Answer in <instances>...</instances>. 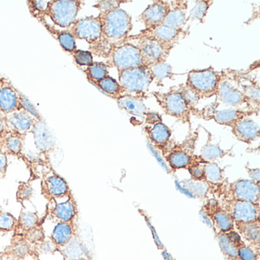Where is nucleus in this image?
<instances>
[{
  "mask_svg": "<svg viewBox=\"0 0 260 260\" xmlns=\"http://www.w3.org/2000/svg\"><path fill=\"white\" fill-rule=\"evenodd\" d=\"M246 171H247L248 175H249L250 179L255 183L259 184V169L258 168H249V167H246Z\"/></svg>",
  "mask_w": 260,
  "mask_h": 260,
  "instance_id": "55",
  "label": "nucleus"
},
{
  "mask_svg": "<svg viewBox=\"0 0 260 260\" xmlns=\"http://www.w3.org/2000/svg\"><path fill=\"white\" fill-rule=\"evenodd\" d=\"M220 80V72L210 67L206 69L190 71L185 85L194 89L202 100L216 95Z\"/></svg>",
  "mask_w": 260,
  "mask_h": 260,
  "instance_id": "7",
  "label": "nucleus"
},
{
  "mask_svg": "<svg viewBox=\"0 0 260 260\" xmlns=\"http://www.w3.org/2000/svg\"><path fill=\"white\" fill-rule=\"evenodd\" d=\"M67 30L71 33L76 40H84L90 47L94 46L101 39V19L99 16L77 19Z\"/></svg>",
  "mask_w": 260,
  "mask_h": 260,
  "instance_id": "12",
  "label": "nucleus"
},
{
  "mask_svg": "<svg viewBox=\"0 0 260 260\" xmlns=\"http://www.w3.org/2000/svg\"><path fill=\"white\" fill-rule=\"evenodd\" d=\"M226 237L229 239L230 241L236 246V247H240L242 245L244 244L245 242L243 241V239L240 237L239 233L236 231L235 229L232 230V231H229V232L225 233Z\"/></svg>",
  "mask_w": 260,
  "mask_h": 260,
  "instance_id": "52",
  "label": "nucleus"
},
{
  "mask_svg": "<svg viewBox=\"0 0 260 260\" xmlns=\"http://www.w3.org/2000/svg\"><path fill=\"white\" fill-rule=\"evenodd\" d=\"M170 10V3L158 0L149 6L141 15L139 20L145 27V29L161 25Z\"/></svg>",
  "mask_w": 260,
  "mask_h": 260,
  "instance_id": "17",
  "label": "nucleus"
},
{
  "mask_svg": "<svg viewBox=\"0 0 260 260\" xmlns=\"http://www.w3.org/2000/svg\"><path fill=\"white\" fill-rule=\"evenodd\" d=\"M146 134L150 139V142L158 150H160L162 155L167 152L171 139L172 131L168 126L162 121L145 126Z\"/></svg>",
  "mask_w": 260,
  "mask_h": 260,
  "instance_id": "19",
  "label": "nucleus"
},
{
  "mask_svg": "<svg viewBox=\"0 0 260 260\" xmlns=\"http://www.w3.org/2000/svg\"><path fill=\"white\" fill-rule=\"evenodd\" d=\"M234 223L260 222V206L257 204L238 200H219Z\"/></svg>",
  "mask_w": 260,
  "mask_h": 260,
  "instance_id": "13",
  "label": "nucleus"
},
{
  "mask_svg": "<svg viewBox=\"0 0 260 260\" xmlns=\"http://www.w3.org/2000/svg\"><path fill=\"white\" fill-rule=\"evenodd\" d=\"M44 237L45 236H44L43 231L38 226L30 230L27 234V239L31 243H41L43 241Z\"/></svg>",
  "mask_w": 260,
  "mask_h": 260,
  "instance_id": "50",
  "label": "nucleus"
},
{
  "mask_svg": "<svg viewBox=\"0 0 260 260\" xmlns=\"http://www.w3.org/2000/svg\"><path fill=\"white\" fill-rule=\"evenodd\" d=\"M8 131V124H7L5 115L0 114V138H3V136H4Z\"/></svg>",
  "mask_w": 260,
  "mask_h": 260,
  "instance_id": "57",
  "label": "nucleus"
},
{
  "mask_svg": "<svg viewBox=\"0 0 260 260\" xmlns=\"http://www.w3.org/2000/svg\"><path fill=\"white\" fill-rule=\"evenodd\" d=\"M202 217L211 224L214 233H226L234 230V220L222 207L218 199H208L201 208Z\"/></svg>",
  "mask_w": 260,
  "mask_h": 260,
  "instance_id": "10",
  "label": "nucleus"
},
{
  "mask_svg": "<svg viewBox=\"0 0 260 260\" xmlns=\"http://www.w3.org/2000/svg\"><path fill=\"white\" fill-rule=\"evenodd\" d=\"M13 254L17 258H23L30 252V246L26 242H20L13 247Z\"/></svg>",
  "mask_w": 260,
  "mask_h": 260,
  "instance_id": "49",
  "label": "nucleus"
},
{
  "mask_svg": "<svg viewBox=\"0 0 260 260\" xmlns=\"http://www.w3.org/2000/svg\"><path fill=\"white\" fill-rule=\"evenodd\" d=\"M237 253L239 260H258L259 258V252L248 246L246 243L237 248Z\"/></svg>",
  "mask_w": 260,
  "mask_h": 260,
  "instance_id": "46",
  "label": "nucleus"
},
{
  "mask_svg": "<svg viewBox=\"0 0 260 260\" xmlns=\"http://www.w3.org/2000/svg\"><path fill=\"white\" fill-rule=\"evenodd\" d=\"M45 189L50 196L56 199L65 197L69 193V186L64 179L52 173L45 179Z\"/></svg>",
  "mask_w": 260,
  "mask_h": 260,
  "instance_id": "27",
  "label": "nucleus"
},
{
  "mask_svg": "<svg viewBox=\"0 0 260 260\" xmlns=\"http://www.w3.org/2000/svg\"><path fill=\"white\" fill-rule=\"evenodd\" d=\"M102 22V37L100 42L90 47V52L98 57L106 58L113 47L121 45L128 38L133 28L130 15L122 9L107 13H100Z\"/></svg>",
  "mask_w": 260,
  "mask_h": 260,
  "instance_id": "1",
  "label": "nucleus"
},
{
  "mask_svg": "<svg viewBox=\"0 0 260 260\" xmlns=\"http://www.w3.org/2000/svg\"><path fill=\"white\" fill-rule=\"evenodd\" d=\"M74 237V228L71 223L59 221L51 233V240L57 246H64Z\"/></svg>",
  "mask_w": 260,
  "mask_h": 260,
  "instance_id": "29",
  "label": "nucleus"
},
{
  "mask_svg": "<svg viewBox=\"0 0 260 260\" xmlns=\"http://www.w3.org/2000/svg\"><path fill=\"white\" fill-rule=\"evenodd\" d=\"M249 83H242V90L248 110L258 115L259 112V84L258 81L246 79Z\"/></svg>",
  "mask_w": 260,
  "mask_h": 260,
  "instance_id": "24",
  "label": "nucleus"
},
{
  "mask_svg": "<svg viewBox=\"0 0 260 260\" xmlns=\"http://www.w3.org/2000/svg\"><path fill=\"white\" fill-rule=\"evenodd\" d=\"M53 214L59 221L71 223L77 215L75 202L72 199L58 202L54 207Z\"/></svg>",
  "mask_w": 260,
  "mask_h": 260,
  "instance_id": "28",
  "label": "nucleus"
},
{
  "mask_svg": "<svg viewBox=\"0 0 260 260\" xmlns=\"http://www.w3.org/2000/svg\"><path fill=\"white\" fill-rule=\"evenodd\" d=\"M49 2L50 1H48V0L28 1L27 4H28V9H29L31 16L37 19L40 22L45 20Z\"/></svg>",
  "mask_w": 260,
  "mask_h": 260,
  "instance_id": "39",
  "label": "nucleus"
},
{
  "mask_svg": "<svg viewBox=\"0 0 260 260\" xmlns=\"http://www.w3.org/2000/svg\"><path fill=\"white\" fill-rule=\"evenodd\" d=\"M244 74L238 71H220V80L217 86V100L233 107L246 106L242 83Z\"/></svg>",
  "mask_w": 260,
  "mask_h": 260,
  "instance_id": "3",
  "label": "nucleus"
},
{
  "mask_svg": "<svg viewBox=\"0 0 260 260\" xmlns=\"http://www.w3.org/2000/svg\"><path fill=\"white\" fill-rule=\"evenodd\" d=\"M178 88H179L181 94H182L183 98L185 99L186 103H188V106L192 108V109H194L196 106H197L198 103H199V100H201L199 94L194 89L185 85V84L181 85Z\"/></svg>",
  "mask_w": 260,
  "mask_h": 260,
  "instance_id": "42",
  "label": "nucleus"
},
{
  "mask_svg": "<svg viewBox=\"0 0 260 260\" xmlns=\"http://www.w3.org/2000/svg\"><path fill=\"white\" fill-rule=\"evenodd\" d=\"M231 131L237 141L246 144H251L259 138V125L250 117L237 121L231 127Z\"/></svg>",
  "mask_w": 260,
  "mask_h": 260,
  "instance_id": "20",
  "label": "nucleus"
},
{
  "mask_svg": "<svg viewBox=\"0 0 260 260\" xmlns=\"http://www.w3.org/2000/svg\"><path fill=\"white\" fill-rule=\"evenodd\" d=\"M41 23L44 25L48 30V32L57 39V42L60 44V47L64 50L66 52L72 54L74 51L77 49L76 39L74 36L70 33L68 30H58L51 26V25L46 22V20L42 21Z\"/></svg>",
  "mask_w": 260,
  "mask_h": 260,
  "instance_id": "26",
  "label": "nucleus"
},
{
  "mask_svg": "<svg viewBox=\"0 0 260 260\" xmlns=\"http://www.w3.org/2000/svg\"><path fill=\"white\" fill-rule=\"evenodd\" d=\"M32 193V188L29 185H23L19 188L18 196L22 200H26L31 198Z\"/></svg>",
  "mask_w": 260,
  "mask_h": 260,
  "instance_id": "53",
  "label": "nucleus"
},
{
  "mask_svg": "<svg viewBox=\"0 0 260 260\" xmlns=\"http://www.w3.org/2000/svg\"><path fill=\"white\" fill-rule=\"evenodd\" d=\"M217 241L223 256L228 260H239L237 248L230 241L225 233H217Z\"/></svg>",
  "mask_w": 260,
  "mask_h": 260,
  "instance_id": "36",
  "label": "nucleus"
},
{
  "mask_svg": "<svg viewBox=\"0 0 260 260\" xmlns=\"http://www.w3.org/2000/svg\"><path fill=\"white\" fill-rule=\"evenodd\" d=\"M149 69L151 71L153 78L156 79L159 82L162 81L164 79L171 77L173 75L172 67L168 63H159V64L151 67Z\"/></svg>",
  "mask_w": 260,
  "mask_h": 260,
  "instance_id": "41",
  "label": "nucleus"
},
{
  "mask_svg": "<svg viewBox=\"0 0 260 260\" xmlns=\"http://www.w3.org/2000/svg\"><path fill=\"white\" fill-rule=\"evenodd\" d=\"M82 6L80 0H50L46 16L57 26L68 29L77 20Z\"/></svg>",
  "mask_w": 260,
  "mask_h": 260,
  "instance_id": "8",
  "label": "nucleus"
},
{
  "mask_svg": "<svg viewBox=\"0 0 260 260\" xmlns=\"http://www.w3.org/2000/svg\"><path fill=\"white\" fill-rule=\"evenodd\" d=\"M118 107L127 112L129 115L144 118L149 112L144 100L135 98L128 95H124L116 100Z\"/></svg>",
  "mask_w": 260,
  "mask_h": 260,
  "instance_id": "25",
  "label": "nucleus"
},
{
  "mask_svg": "<svg viewBox=\"0 0 260 260\" xmlns=\"http://www.w3.org/2000/svg\"><path fill=\"white\" fill-rule=\"evenodd\" d=\"M254 114H255V112L249 110L233 109L215 110L214 108L213 112H208L207 113L202 114V115H205L203 116L205 119V118L206 119H211V118L220 125L232 127L237 121L246 118V117H250Z\"/></svg>",
  "mask_w": 260,
  "mask_h": 260,
  "instance_id": "18",
  "label": "nucleus"
},
{
  "mask_svg": "<svg viewBox=\"0 0 260 260\" xmlns=\"http://www.w3.org/2000/svg\"><path fill=\"white\" fill-rule=\"evenodd\" d=\"M144 119H145L146 124H148V125L159 122V121H162V117L159 113L152 112H147L144 116Z\"/></svg>",
  "mask_w": 260,
  "mask_h": 260,
  "instance_id": "54",
  "label": "nucleus"
},
{
  "mask_svg": "<svg viewBox=\"0 0 260 260\" xmlns=\"http://www.w3.org/2000/svg\"><path fill=\"white\" fill-rule=\"evenodd\" d=\"M3 143L6 150L10 154L19 155L23 150V138L17 134L8 131L3 136Z\"/></svg>",
  "mask_w": 260,
  "mask_h": 260,
  "instance_id": "34",
  "label": "nucleus"
},
{
  "mask_svg": "<svg viewBox=\"0 0 260 260\" xmlns=\"http://www.w3.org/2000/svg\"><path fill=\"white\" fill-rule=\"evenodd\" d=\"M234 229L239 233L243 241L247 242L248 246L259 252L260 222L254 223H234Z\"/></svg>",
  "mask_w": 260,
  "mask_h": 260,
  "instance_id": "23",
  "label": "nucleus"
},
{
  "mask_svg": "<svg viewBox=\"0 0 260 260\" xmlns=\"http://www.w3.org/2000/svg\"><path fill=\"white\" fill-rule=\"evenodd\" d=\"M31 132L34 136L35 145L41 153L48 154L55 148V138L44 119L35 120Z\"/></svg>",
  "mask_w": 260,
  "mask_h": 260,
  "instance_id": "16",
  "label": "nucleus"
},
{
  "mask_svg": "<svg viewBox=\"0 0 260 260\" xmlns=\"http://www.w3.org/2000/svg\"><path fill=\"white\" fill-rule=\"evenodd\" d=\"M76 260H89V258H86V257H81V258H77Z\"/></svg>",
  "mask_w": 260,
  "mask_h": 260,
  "instance_id": "58",
  "label": "nucleus"
},
{
  "mask_svg": "<svg viewBox=\"0 0 260 260\" xmlns=\"http://www.w3.org/2000/svg\"><path fill=\"white\" fill-rule=\"evenodd\" d=\"M135 41L136 46L141 52L143 66L150 68L159 63H166V60L170 56L173 48L166 46L159 42H155L143 38H136L130 36L126 39L125 42Z\"/></svg>",
  "mask_w": 260,
  "mask_h": 260,
  "instance_id": "11",
  "label": "nucleus"
},
{
  "mask_svg": "<svg viewBox=\"0 0 260 260\" xmlns=\"http://www.w3.org/2000/svg\"><path fill=\"white\" fill-rule=\"evenodd\" d=\"M0 114H1V113H0Z\"/></svg>",
  "mask_w": 260,
  "mask_h": 260,
  "instance_id": "59",
  "label": "nucleus"
},
{
  "mask_svg": "<svg viewBox=\"0 0 260 260\" xmlns=\"http://www.w3.org/2000/svg\"><path fill=\"white\" fill-rule=\"evenodd\" d=\"M87 80L91 83H96L109 76L108 65L101 62H93L91 66L84 70Z\"/></svg>",
  "mask_w": 260,
  "mask_h": 260,
  "instance_id": "35",
  "label": "nucleus"
},
{
  "mask_svg": "<svg viewBox=\"0 0 260 260\" xmlns=\"http://www.w3.org/2000/svg\"><path fill=\"white\" fill-rule=\"evenodd\" d=\"M71 54L74 61L79 66L89 67L93 63V56L90 51L77 49Z\"/></svg>",
  "mask_w": 260,
  "mask_h": 260,
  "instance_id": "43",
  "label": "nucleus"
},
{
  "mask_svg": "<svg viewBox=\"0 0 260 260\" xmlns=\"http://www.w3.org/2000/svg\"><path fill=\"white\" fill-rule=\"evenodd\" d=\"M208 162L200 155H197L194 162L187 168L191 180L205 182V167Z\"/></svg>",
  "mask_w": 260,
  "mask_h": 260,
  "instance_id": "38",
  "label": "nucleus"
},
{
  "mask_svg": "<svg viewBox=\"0 0 260 260\" xmlns=\"http://www.w3.org/2000/svg\"><path fill=\"white\" fill-rule=\"evenodd\" d=\"M92 84L105 92L106 95L112 97V99H115V100L126 95L125 91L123 89L122 86L110 76H107L100 81L92 83Z\"/></svg>",
  "mask_w": 260,
  "mask_h": 260,
  "instance_id": "30",
  "label": "nucleus"
},
{
  "mask_svg": "<svg viewBox=\"0 0 260 260\" xmlns=\"http://www.w3.org/2000/svg\"><path fill=\"white\" fill-rule=\"evenodd\" d=\"M38 223H39V217L32 212L23 213L19 219L21 228L26 231L36 228Z\"/></svg>",
  "mask_w": 260,
  "mask_h": 260,
  "instance_id": "45",
  "label": "nucleus"
},
{
  "mask_svg": "<svg viewBox=\"0 0 260 260\" xmlns=\"http://www.w3.org/2000/svg\"><path fill=\"white\" fill-rule=\"evenodd\" d=\"M185 32L183 29H179L161 24L148 29L142 30L139 34L134 36L155 41L166 46L173 48L180 39L185 37Z\"/></svg>",
  "mask_w": 260,
  "mask_h": 260,
  "instance_id": "14",
  "label": "nucleus"
},
{
  "mask_svg": "<svg viewBox=\"0 0 260 260\" xmlns=\"http://www.w3.org/2000/svg\"><path fill=\"white\" fill-rule=\"evenodd\" d=\"M184 186L197 198H206L212 194V186L205 182H197L191 179L184 182Z\"/></svg>",
  "mask_w": 260,
  "mask_h": 260,
  "instance_id": "37",
  "label": "nucleus"
},
{
  "mask_svg": "<svg viewBox=\"0 0 260 260\" xmlns=\"http://www.w3.org/2000/svg\"><path fill=\"white\" fill-rule=\"evenodd\" d=\"M152 95L166 115L173 117L184 124L191 125V114L194 115L197 109L188 106L179 88H171L167 92H154Z\"/></svg>",
  "mask_w": 260,
  "mask_h": 260,
  "instance_id": "4",
  "label": "nucleus"
},
{
  "mask_svg": "<svg viewBox=\"0 0 260 260\" xmlns=\"http://www.w3.org/2000/svg\"><path fill=\"white\" fill-rule=\"evenodd\" d=\"M127 1H119V0H106V1H100L94 6V8L100 10V13H107L114 10L120 9V6L122 4H127Z\"/></svg>",
  "mask_w": 260,
  "mask_h": 260,
  "instance_id": "44",
  "label": "nucleus"
},
{
  "mask_svg": "<svg viewBox=\"0 0 260 260\" xmlns=\"http://www.w3.org/2000/svg\"><path fill=\"white\" fill-rule=\"evenodd\" d=\"M170 10L164 19L162 24L167 26L182 29L186 24V10L188 9L187 1H172L170 2Z\"/></svg>",
  "mask_w": 260,
  "mask_h": 260,
  "instance_id": "22",
  "label": "nucleus"
},
{
  "mask_svg": "<svg viewBox=\"0 0 260 260\" xmlns=\"http://www.w3.org/2000/svg\"><path fill=\"white\" fill-rule=\"evenodd\" d=\"M9 131L23 138L31 132L36 118H33L25 109H21L5 115Z\"/></svg>",
  "mask_w": 260,
  "mask_h": 260,
  "instance_id": "21",
  "label": "nucleus"
},
{
  "mask_svg": "<svg viewBox=\"0 0 260 260\" xmlns=\"http://www.w3.org/2000/svg\"><path fill=\"white\" fill-rule=\"evenodd\" d=\"M230 154V150H223L220 146L211 142V136L208 138L206 144L201 150L200 156L208 162H214L216 159L224 157Z\"/></svg>",
  "mask_w": 260,
  "mask_h": 260,
  "instance_id": "33",
  "label": "nucleus"
},
{
  "mask_svg": "<svg viewBox=\"0 0 260 260\" xmlns=\"http://www.w3.org/2000/svg\"><path fill=\"white\" fill-rule=\"evenodd\" d=\"M62 253L67 260H76L81 257L89 258L86 246L75 237H73L67 244L62 246Z\"/></svg>",
  "mask_w": 260,
  "mask_h": 260,
  "instance_id": "31",
  "label": "nucleus"
},
{
  "mask_svg": "<svg viewBox=\"0 0 260 260\" xmlns=\"http://www.w3.org/2000/svg\"><path fill=\"white\" fill-rule=\"evenodd\" d=\"M213 194L218 200H238L260 203L259 184L251 179H239L230 183L228 180L214 188Z\"/></svg>",
  "mask_w": 260,
  "mask_h": 260,
  "instance_id": "2",
  "label": "nucleus"
},
{
  "mask_svg": "<svg viewBox=\"0 0 260 260\" xmlns=\"http://www.w3.org/2000/svg\"><path fill=\"white\" fill-rule=\"evenodd\" d=\"M19 93L11 82L0 76V113L7 115L22 109Z\"/></svg>",
  "mask_w": 260,
  "mask_h": 260,
  "instance_id": "15",
  "label": "nucleus"
},
{
  "mask_svg": "<svg viewBox=\"0 0 260 260\" xmlns=\"http://www.w3.org/2000/svg\"><path fill=\"white\" fill-rule=\"evenodd\" d=\"M106 59L107 64L115 67L118 72L143 66L141 52L138 47L131 42H124L113 47Z\"/></svg>",
  "mask_w": 260,
  "mask_h": 260,
  "instance_id": "9",
  "label": "nucleus"
},
{
  "mask_svg": "<svg viewBox=\"0 0 260 260\" xmlns=\"http://www.w3.org/2000/svg\"><path fill=\"white\" fill-rule=\"evenodd\" d=\"M199 135L197 132L190 133L182 143L171 144L170 142L164 156L166 161L173 171L187 170L194 162L197 155L194 154L196 141Z\"/></svg>",
  "mask_w": 260,
  "mask_h": 260,
  "instance_id": "6",
  "label": "nucleus"
},
{
  "mask_svg": "<svg viewBox=\"0 0 260 260\" xmlns=\"http://www.w3.org/2000/svg\"><path fill=\"white\" fill-rule=\"evenodd\" d=\"M16 220L9 213H0V230L3 231H10L14 229Z\"/></svg>",
  "mask_w": 260,
  "mask_h": 260,
  "instance_id": "48",
  "label": "nucleus"
},
{
  "mask_svg": "<svg viewBox=\"0 0 260 260\" xmlns=\"http://www.w3.org/2000/svg\"><path fill=\"white\" fill-rule=\"evenodd\" d=\"M8 166V158L7 153L0 150V174H4Z\"/></svg>",
  "mask_w": 260,
  "mask_h": 260,
  "instance_id": "56",
  "label": "nucleus"
},
{
  "mask_svg": "<svg viewBox=\"0 0 260 260\" xmlns=\"http://www.w3.org/2000/svg\"><path fill=\"white\" fill-rule=\"evenodd\" d=\"M39 244V250L45 254L53 253L57 249V246L52 240H43Z\"/></svg>",
  "mask_w": 260,
  "mask_h": 260,
  "instance_id": "51",
  "label": "nucleus"
},
{
  "mask_svg": "<svg viewBox=\"0 0 260 260\" xmlns=\"http://www.w3.org/2000/svg\"><path fill=\"white\" fill-rule=\"evenodd\" d=\"M19 101H20L21 106H22V109H25L33 118L37 120L43 119L39 111L35 107L34 105L22 92L19 93Z\"/></svg>",
  "mask_w": 260,
  "mask_h": 260,
  "instance_id": "47",
  "label": "nucleus"
},
{
  "mask_svg": "<svg viewBox=\"0 0 260 260\" xmlns=\"http://www.w3.org/2000/svg\"><path fill=\"white\" fill-rule=\"evenodd\" d=\"M212 4L213 1H211V0L196 2V5L190 11L189 16L187 19V21L199 20L201 23H203L205 16Z\"/></svg>",
  "mask_w": 260,
  "mask_h": 260,
  "instance_id": "40",
  "label": "nucleus"
},
{
  "mask_svg": "<svg viewBox=\"0 0 260 260\" xmlns=\"http://www.w3.org/2000/svg\"><path fill=\"white\" fill-rule=\"evenodd\" d=\"M118 80L126 95L144 100L154 78L149 68L138 67L118 73Z\"/></svg>",
  "mask_w": 260,
  "mask_h": 260,
  "instance_id": "5",
  "label": "nucleus"
},
{
  "mask_svg": "<svg viewBox=\"0 0 260 260\" xmlns=\"http://www.w3.org/2000/svg\"><path fill=\"white\" fill-rule=\"evenodd\" d=\"M205 182L216 186L226 182L228 179L225 178L224 170L214 162H208L205 167Z\"/></svg>",
  "mask_w": 260,
  "mask_h": 260,
  "instance_id": "32",
  "label": "nucleus"
}]
</instances>
